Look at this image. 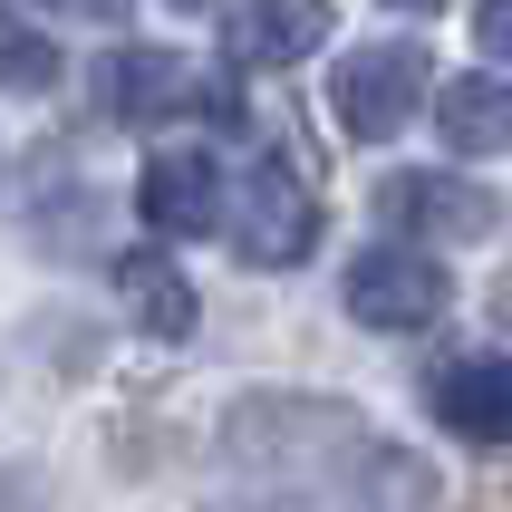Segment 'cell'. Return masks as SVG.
Wrapping results in <instances>:
<instances>
[{"label":"cell","instance_id":"obj_15","mask_svg":"<svg viewBox=\"0 0 512 512\" xmlns=\"http://www.w3.org/2000/svg\"><path fill=\"white\" fill-rule=\"evenodd\" d=\"M174 10H213V0H174Z\"/></svg>","mask_w":512,"mask_h":512},{"label":"cell","instance_id":"obj_13","mask_svg":"<svg viewBox=\"0 0 512 512\" xmlns=\"http://www.w3.org/2000/svg\"><path fill=\"white\" fill-rule=\"evenodd\" d=\"M49 10H68V20H116L126 0H49Z\"/></svg>","mask_w":512,"mask_h":512},{"label":"cell","instance_id":"obj_11","mask_svg":"<svg viewBox=\"0 0 512 512\" xmlns=\"http://www.w3.org/2000/svg\"><path fill=\"white\" fill-rule=\"evenodd\" d=\"M49 78H58L49 29H39V20H20V10L0 0V97H39Z\"/></svg>","mask_w":512,"mask_h":512},{"label":"cell","instance_id":"obj_8","mask_svg":"<svg viewBox=\"0 0 512 512\" xmlns=\"http://www.w3.org/2000/svg\"><path fill=\"white\" fill-rule=\"evenodd\" d=\"M329 49V0H242L232 10V58L242 68H300Z\"/></svg>","mask_w":512,"mask_h":512},{"label":"cell","instance_id":"obj_9","mask_svg":"<svg viewBox=\"0 0 512 512\" xmlns=\"http://www.w3.org/2000/svg\"><path fill=\"white\" fill-rule=\"evenodd\" d=\"M445 155H512V78H435Z\"/></svg>","mask_w":512,"mask_h":512},{"label":"cell","instance_id":"obj_5","mask_svg":"<svg viewBox=\"0 0 512 512\" xmlns=\"http://www.w3.org/2000/svg\"><path fill=\"white\" fill-rule=\"evenodd\" d=\"M377 213L397 232H435V242H493V223H503V203L484 184H464V174H387Z\"/></svg>","mask_w":512,"mask_h":512},{"label":"cell","instance_id":"obj_12","mask_svg":"<svg viewBox=\"0 0 512 512\" xmlns=\"http://www.w3.org/2000/svg\"><path fill=\"white\" fill-rule=\"evenodd\" d=\"M474 39L484 58H512V0H474Z\"/></svg>","mask_w":512,"mask_h":512},{"label":"cell","instance_id":"obj_14","mask_svg":"<svg viewBox=\"0 0 512 512\" xmlns=\"http://www.w3.org/2000/svg\"><path fill=\"white\" fill-rule=\"evenodd\" d=\"M387 10H445V0H387Z\"/></svg>","mask_w":512,"mask_h":512},{"label":"cell","instance_id":"obj_4","mask_svg":"<svg viewBox=\"0 0 512 512\" xmlns=\"http://www.w3.org/2000/svg\"><path fill=\"white\" fill-rule=\"evenodd\" d=\"M97 107L116 126H165V116L213 107V87H203L194 58H174V49H107L97 58Z\"/></svg>","mask_w":512,"mask_h":512},{"label":"cell","instance_id":"obj_3","mask_svg":"<svg viewBox=\"0 0 512 512\" xmlns=\"http://www.w3.org/2000/svg\"><path fill=\"white\" fill-rule=\"evenodd\" d=\"M232 242H242L252 271H300V261L319 252L310 184H300L290 165H252V174H242V194H232Z\"/></svg>","mask_w":512,"mask_h":512},{"label":"cell","instance_id":"obj_6","mask_svg":"<svg viewBox=\"0 0 512 512\" xmlns=\"http://www.w3.org/2000/svg\"><path fill=\"white\" fill-rule=\"evenodd\" d=\"M435 426L464 435V445H512V358H455V368L426 377Z\"/></svg>","mask_w":512,"mask_h":512},{"label":"cell","instance_id":"obj_10","mask_svg":"<svg viewBox=\"0 0 512 512\" xmlns=\"http://www.w3.org/2000/svg\"><path fill=\"white\" fill-rule=\"evenodd\" d=\"M116 300H126V319L145 339H184L194 329V281L165 252H116Z\"/></svg>","mask_w":512,"mask_h":512},{"label":"cell","instance_id":"obj_7","mask_svg":"<svg viewBox=\"0 0 512 512\" xmlns=\"http://www.w3.org/2000/svg\"><path fill=\"white\" fill-rule=\"evenodd\" d=\"M136 213L145 232H213L223 223V174H213V155H155V165L136 174Z\"/></svg>","mask_w":512,"mask_h":512},{"label":"cell","instance_id":"obj_1","mask_svg":"<svg viewBox=\"0 0 512 512\" xmlns=\"http://www.w3.org/2000/svg\"><path fill=\"white\" fill-rule=\"evenodd\" d=\"M426 49H406V39H377V49H348L339 78H329V107H339V126L358 145H387L406 126V116L426 107Z\"/></svg>","mask_w":512,"mask_h":512},{"label":"cell","instance_id":"obj_2","mask_svg":"<svg viewBox=\"0 0 512 512\" xmlns=\"http://www.w3.org/2000/svg\"><path fill=\"white\" fill-rule=\"evenodd\" d=\"M445 310H455L445 261L406 252V242H377V252L348 261V319L358 329H435Z\"/></svg>","mask_w":512,"mask_h":512}]
</instances>
